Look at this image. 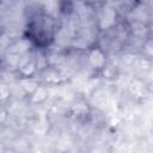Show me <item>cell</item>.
Returning <instances> with one entry per match:
<instances>
[{"mask_svg":"<svg viewBox=\"0 0 153 153\" xmlns=\"http://www.w3.org/2000/svg\"><path fill=\"white\" fill-rule=\"evenodd\" d=\"M57 32L56 19L44 10H37L30 14L26 20L25 37L35 48L49 47Z\"/></svg>","mask_w":153,"mask_h":153,"instance_id":"6da1fadb","label":"cell"},{"mask_svg":"<svg viewBox=\"0 0 153 153\" xmlns=\"http://www.w3.org/2000/svg\"><path fill=\"white\" fill-rule=\"evenodd\" d=\"M57 1H59L60 6H61L62 8H67V7L72 6L73 2H74V0H57Z\"/></svg>","mask_w":153,"mask_h":153,"instance_id":"7a4b0ae2","label":"cell"}]
</instances>
